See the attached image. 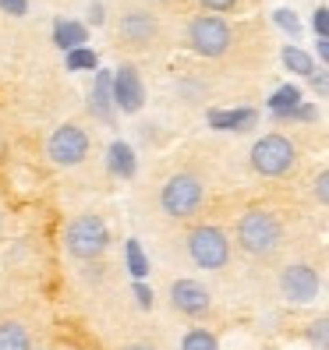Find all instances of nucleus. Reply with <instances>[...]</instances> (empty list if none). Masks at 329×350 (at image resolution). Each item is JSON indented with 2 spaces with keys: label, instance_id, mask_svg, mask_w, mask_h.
<instances>
[{
  "label": "nucleus",
  "instance_id": "26",
  "mask_svg": "<svg viewBox=\"0 0 329 350\" xmlns=\"http://www.w3.org/2000/svg\"><path fill=\"white\" fill-rule=\"evenodd\" d=\"M312 195H315V202L329 205V170H322V174L315 177V184H312Z\"/></svg>",
  "mask_w": 329,
  "mask_h": 350
},
{
  "label": "nucleus",
  "instance_id": "6",
  "mask_svg": "<svg viewBox=\"0 0 329 350\" xmlns=\"http://www.w3.org/2000/svg\"><path fill=\"white\" fill-rule=\"evenodd\" d=\"M188 46L202 57H223L234 46V29L216 14H202L188 25Z\"/></svg>",
  "mask_w": 329,
  "mask_h": 350
},
{
  "label": "nucleus",
  "instance_id": "20",
  "mask_svg": "<svg viewBox=\"0 0 329 350\" xmlns=\"http://www.w3.org/2000/svg\"><path fill=\"white\" fill-rule=\"evenodd\" d=\"M181 350H220V340L209 329H188L181 340Z\"/></svg>",
  "mask_w": 329,
  "mask_h": 350
},
{
  "label": "nucleus",
  "instance_id": "8",
  "mask_svg": "<svg viewBox=\"0 0 329 350\" xmlns=\"http://www.w3.org/2000/svg\"><path fill=\"white\" fill-rule=\"evenodd\" d=\"M322 291V280L308 262H294L280 273V294L291 304H312Z\"/></svg>",
  "mask_w": 329,
  "mask_h": 350
},
{
  "label": "nucleus",
  "instance_id": "21",
  "mask_svg": "<svg viewBox=\"0 0 329 350\" xmlns=\"http://www.w3.org/2000/svg\"><path fill=\"white\" fill-rule=\"evenodd\" d=\"M304 340L312 343V347H319V350H329V315H322V319H315V322H308Z\"/></svg>",
  "mask_w": 329,
  "mask_h": 350
},
{
  "label": "nucleus",
  "instance_id": "9",
  "mask_svg": "<svg viewBox=\"0 0 329 350\" xmlns=\"http://www.w3.org/2000/svg\"><path fill=\"white\" fill-rule=\"evenodd\" d=\"M170 304H174V312L188 315V319H205L213 308V297L195 280H174L170 283Z\"/></svg>",
  "mask_w": 329,
  "mask_h": 350
},
{
  "label": "nucleus",
  "instance_id": "27",
  "mask_svg": "<svg viewBox=\"0 0 329 350\" xmlns=\"http://www.w3.org/2000/svg\"><path fill=\"white\" fill-rule=\"evenodd\" d=\"M315 117H319V110L308 107V103H301V107H294L291 113H283L280 120H315Z\"/></svg>",
  "mask_w": 329,
  "mask_h": 350
},
{
  "label": "nucleus",
  "instance_id": "12",
  "mask_svg": "<svg viewBox=\"0 0 329 350\" xmlns=\"http://www.w3.org/2000/svg\"><path fill=\"white\" fill-rule=\"evenodd\" d=\"M89 110L96 120H103V124H114L117 117V107H114V75L96 68V85H92V99H89Z\"/></svg>",
  "mask_w": 329,
  "mask_h": 350
},
{
  "label": "nucleus",
  "instance_id": "22",
  "mask_svg": "<svg viewBox=\"0 0 329 350\" xmlns=\"http://www.w3.org/2000/svg\"><path fill=\"white\" fill-rule=\"evenodd\" d=\"M96 68H99V57H96L89 46L68 53V71H96Z\"/></svg>",
  "mask_w": 329,
  "mask_h": 350
},
{
  "label": "nucleus",
  "instance_id": "31",
  "mask_svg": "<svg viewBox=\"0 0 329 350\" xmlns=\"http://www.w3.org/2000/svg\"><path fill=\"white\" fill-rule=\"evenodd\" d=\"M103 18H107V14H103V4L96 0V4L89 8V22H92V25H103Z\"/></svg>",
  "mask_w": 329,
  "mask_h": 350
},
{
  "label": "nucleus",
  "instance_id": "11",
  "mask_svg": "<svg viewBox=\"0 0 329 350\" xmlns=\"http://www.w3.org/2000/svg\"><path fill=\"white\" fill-rule=\"evenodd\" d=\"M117 32H120V39H124L128 46H149V43H156V36H159V22H156V14H149V11H124L120 14V25H117Z\"/></svg>",
  "mask_w": 329,
  "mask_h": 350
},
{
  "label": "nucleus",
  "instance_id": "29",
  "mask_svg": "<svg viewBox=\"0 0 329 350\" xmlns=\"http://www.w3.org/2000/svg\"><path fill=\"white\" fill-rule=\"evenodd\" d=\"M0 11L11 14V18H22L29 11V0H0Z\"/></svg>",
  "mask_w": 329,
  "mask_h": 350
},
{
  "label": "nucleus",
  "instance_id": "28",
  "mask_svg": "<svg viewBox=\"0 0 329 350\" xmlns=\"http://www.w3.org/2000/svg\"><path fill=\"white\" fill-rule=\"evenodd\" d=\"M308 85H312L315 96H329V71H315L312 78H308Z\"/></svg>",
  "mask_w": 329,
  "mask_h": 350
},
{
  "label": "nucleus",
  "instance_id": "19",
  "mask_svg": "<svg viewBox=\"0 0 329 350\" xmlns=\"http://www.w3.org/2000/svg\"><path fill=\"white\" fill-rule=\"evenodd\" d=\"M124 258H128V273H131L135 280H146V276H149V258H146V252H142L138 237H131V241L124 244Z\"/></svg>",
  "mask_w": 329,
  "mask_h": 350
},
{
  "label": "nucleus",
  "instance_id": "32",
  "mask_svg": "<svg viewBox=\"0 0 329 350\" xmlns=\"http://www.w3.org/2000/svg\"><path fill=\"white\" fill-rule=\"evenodd\" d=\"M319 60H326V64H329V39H319Z\"/></svg>",
  "mask_w": 329,
  "mask_h": 350
},
{
  "label": "nucleus",
  "instance_id": "18",
  "mask_svg": "<svg viewBox=\"0 0 329 350\" xmlns=\"http://www.w3.org/2000/svg\"><path fill=\"white\" fill-rule=\"evenodd\" d=\"M294 107H301V89H298V85H280V89L269 96V110H273L276 120H280L283 113H291Z\"/></svg>",
  "mask_w": 329,
  "mask_h": 350
},
{
  "label": "nucleus",
  "instance_id": "34",
  "mask_svg": "<svg viewBox=\"0 0 329 350\" xmlns=\"http://www.w3.org/2000/svg\"><path fill=\"white\" fill-rule=\"evenodd\" d=\"M0 234H4V209H0Z\"/></svg>",
  "mask_w": 329,
  "mask_h": 350
},
{
  "label": "nucleus",
  "instance_id": "2",
  "mask_svg": "<svg viewBox=\"0 0 329 350\" xmlns=\"http://www.w3.org/2000/svg\"><path fill=\"white\" fill-rule=\"evenodd\" d=\"M110 248V226L92 213H81L64 226V252L75 262H96Z\"/></svg>",
  "mask_w": 329,
  "mask_h": 350
},
{
  "label": "nucleus",
  "instance_id": "15",
  "mask_svg": "<svg viewBox=\"0 0 329 350\" xmlns=\"http://www.w3.org/2000/svg\"><path fill=\"white\" fill-rule=\"evenodd\" d=\"M0 350H32V333L25 322L8 319L0 322Z\"/></svg>",
  "mask_w": 329,
  "mask_h": 350
},
{
  "label": "nucleus",
  "instance_id": "1",
  "mask_svg": "<svg viewBox=\"0 0 329 350\" xmlns=\"http://www.w3.org/2000/svg\"><path fill=\"white\" fill-rule=\"evenodd\" d=\"M234 241H237V248L244 255L269 258V255H276V248L283 244V223L269 209H248L237 219V226H234Z\"/></svg>",
  "mask_w": 329,
  "mask_h": 350
},
{
  "label": "nucleus",
  "instance_id": "17",
  "mask_svg": "<svg viewBox=\"0 0 329 350\" xmlns=\"http://www.w3.org/2000/svg\"><path fill=\"white\" fill-rule=\"evenodd\" d=\"M283 68L287 71H294V75H301V78H312L315 75V57L308 53V50H301V46H283Z\"/></svg>",
  "mask_w": 329,
  "mask_h": 350
},
{
  "label": "nucleus",
  "instance_id": "13",
  "mask_svg": "<svg viewBox=\"0 0 329 350\" xmlns=\"http://www.w3.org/2000/svg\"><path fill=\"white\" fill-rule=\"evenodd\" d=\"M259 113L248 107H237V110H209V128L216 131H248L255 128Z\"/></svg>",
  "mask_w": 329,
  "mask_h": 350
},
{
  "label": "nucleus",
  "instance_id": "10",
  "mask_svg": "<svg viewBox=\"0 0 329 350\" xmlns=\"http://www.w3.org/2000/svg\"><path fill=\"white\" fill-rule=\"evenodd\" d=\"M114 107L120 113H138L146 107V85H142V78L131 64L117 68V75H114Z\"/></svg>",
  "mask_w": 329,
  "mask_h": 350
},
{
  "label": "nucleus",
  "instance_id": "23",
  "mask_svg": "<svg viewBox=\"0 0 329 350\" xmlns=\"http://www.w3.org/2000/svg\"><path fill=\"white\" fill-rule=\"evenodd\" d=\"M273 18H276V25H280L283 32H291V36H301V22H298V14H294V11L280 8V11L273 14Z\"/></svg>",
  "mask_w": 329,
  "mask_h": 350
},
{
  "label": "nucleus",
  "instance_id": "16",
  "mask_svg": "<svg viewBox=\"0 0 329 350\" xmlns=\"http://www.w3.org/2000/svg\"><path fill=\"white\" fill-rule=\"evenodd\" d=\"M135 149L128 146V142H114V146L107 149V170L117 174V177H135Z\"/></svg>",
  "mask_w": 329,
  "mask_h": 350
},
{
  "label": "nucleus",
  "instance_id": "7",
  "mask_svg": "<svg viewBox=\"0 0 329 350\" xmlns=\"http://www.w3.org/2000/svg\"><path fill=\"white\" fill-rule=\"evenodd\" d=\"M89 131L78 128V124H60L50 138H47V156L50 163L57 167H78V163H85L89 156Z\"/></svg>",
  "mask_w": 329,
  "mask_h": 350
},
{
  "label": "nucleus",
  "instance_id": "4",
  "mask_svg": "<svg viewBox=\"0 0 329 350\" xmlns=\"http://www.w3.org/2000/svg\"><path fill=\"white\" fill-rule=\"evenodd\" d=\"M205 202V184L195 174H174L167 184L159 188V209L170 219H188L202 209Z\"/></svg>",
  "mask_w": 329,
  "mask_h": 350
},
{
  "label": "nucleus",
  "instance_id": "3",
  "mask_svg": "<svg viewBox=\"0 0 329 350\" xmlns=\"http://www.w3.org/2000/svg\"><path fill=\"white\" fill-rule=\"evenodd\" d=\"M184 248H188V258L198 265V269H209V273H220L231 265V237L223 226H213V223H202L195 230L184 237Z\"/></svg>",
  "mask_w": 329,
  "mask_h": 350
},
{
  "label": "nucleus",
  "instance_id": "30",
  "mask_svg": "<svg viewBox=\"0 0 329 350\" xmlns=\"http://www.w3.org/2000/svg\"><path fill=\"white\" fill-rule=\"evenodd\" d=\"M198 4L205 8V11H220V14H227V11H234L241 0H198Z\"/></svg>",
  "mask_w": 329,
  "mask_h": 350
},
{
  "label": "nucleus",
  "instance_id": "5",
  "mask_svg": "<svg viewBox=\"0 0 329 350\" xmlns=\"http://www.w3.org/2000/svg\"><path fill=\"white\" fill-rule=\"evenodd\" d=\"M298 163V149L287 135H262L252 146V170L259 177H283Z\"/></svg>",
  "mask_w": 329,
  "mask_h": 350
},
{
  "label": "nucleus",
  "instance_id": "33",
  "mask_svg": "<svg viewBox=\"0 0 329 350\" xmlns=\"http://www.w3.org/2000/svg\"><path fill=\"white\" fill-rule=\"evenodd\" d=\"M120 350H156V347H149V343H128V347H120Z\"/></svg>",
  "mask_w": 329,
  "mask_h": 350
},
{
  "label": "nucleus",
  "instance_id": "14",
  "mask_svg": "<svg viewBox=\"0 0 329 350\" xmlns=\"http://www.w3.org/2000/svg\"><path fill=\"white\" fill-rule=\"evenodd\" d=\"M53 43L64 50V53L81 50V46L89 43V29L81 25V22H68V18H64V22H57V25H53Z\"/></svg>",
  "mask_w": 329,
  "mask_h": 350
},
{
  "label": "nucleus",
  "instance_id": "24",
  "mask_svg": "<svg viewBox=\"0 0 329 350\" xmlns=\"http://www.w3.org/2000/svg\"><path fill=\"white\" fill-rule=\"evenodd\" d=\"M131 291H135V301H138L142 312H149V308H153V291H149V283H146V280H135Z\"/></svg>",
  "mask_w": 329,
  "mask_h": 350
},
{
  "label": "nucleus",
  "instance_id": "25",
  "mask_svg": "<svg viewBox=\"0 0 329 350\" xmlns=\"http://www.w3.org/2000/svg\"><path fill=\"white\" fill-rule=\"evenodd\" d=\"M312 29H315L319 39H329V8H319L312 14Z\"/></svg>",
  "mask_w": 329,
  "mask_h": 350
}]
</instances>
